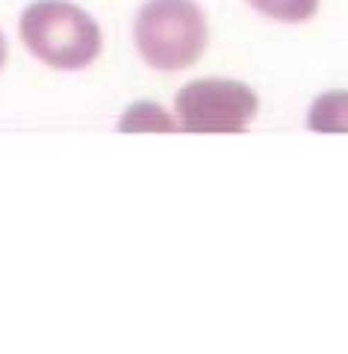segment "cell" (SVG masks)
<instances>
[{"mask_svg": "<svg viewBox=\"0 0 348 354\" xmlns=\"http://www.w3.org/2000/svg\"><path fill=\"white\" fill-rule=\"evenodd\" d=\"M18 32L33 57L59 71H80L92 65L104 44L98 21L68 0L30 3L21 12Z\"/></svg>", "mask_w": 348, "mask_h": 354, "instance_id": "6da1fadb", "label": "cell"}, {"mask_svg": "<svg viewBox=\"0 0 348 354\" xmlns=\"http://www.w3.org/2000/svg\"><path fill=\"white\" fill-rule=\"evenodd\" d=\"M6 57H9V44H6L3 30H0V71H3V65H6Z\"/></svg>", "mask_w": 348, "mask_h": 354, "instance_id": "52a82bcc", "label": "cell"}, {"mask_svg": "<svg viewBox=\"0 0 348 354\" xmlns=\"http://www.w3.org/2000/svg\"><path fill=\"white\" fill-rule=\"evenodd\" d=\"M207 15L195 0H148L133 24L142 59L156 71H181L207 48Z\"/></svg>", "mask_w": 348, "mask_h": 354, "instance_id": "7a4b0ae2", "label": "cell"}, {"mask_svg": "<svg viewBox=\"0 0 348 354\" xmlns=\"http://www.w3.org/2000/svg\"><path fill=\"white\" fill-rule=\"evenodd\" d=\"M248 3L275 21H286V24H301L310 21L319 9V0H248Z\"/></svg>", "mask_w": 348, "mask_h": 354, "instance_id": "5b68a950", "label": "cell"}, {"mask_svg": "<svg viewBox=\"0 0 348 354\" xmlns=\"http://www.w3.org/2000/svg\"><path fill=\"white\" fill-rule=\"evenodd\" d=\"M310 130L316 133H348V92H324L310 106Z\"/></svg>", "mask_w": 348, "mask_h": 354, "instance_id": "277c9868", "label": "cell"}, {"mask_svg": "<svg viewBox=\"0 0 348 354\" xmlns=\"http://www.w3.org/2000/svg\"><path fill=\"white\" fill-rule=\"evenodd\" d=\"M121 130H160V133H172L177 130L174 124V118L163 113V106L160 104H133L130 106V113L121 118Z\"/></svg>", "mask_w": 348, "mask_h": 354, "instance_id": "8992f818", "label": "cell"}, {"mask_svg": "<svg viewBox=\"0 0 348 354\" xmlns=\"http://www.w3.org/2000/svg\"><path fill=\"white\" fill-rule=\"evenodd\" d=\"M177 124L192 133H237L257 115V95L237 80H195L174 97Z\"/></svg>", "mask_w": 348, "mask_h": 354, "instance_id": "3957f363", "label": "cell"}]
</instances>
